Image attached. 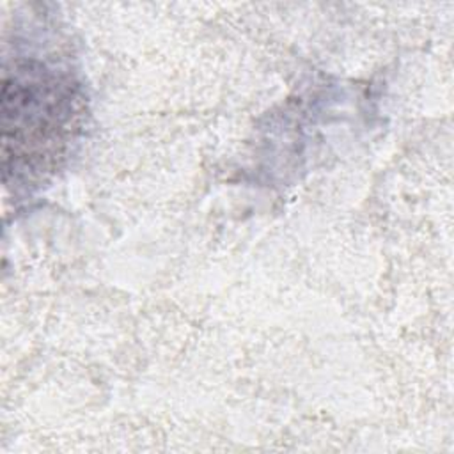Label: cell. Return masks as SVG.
Segmentation results:
<instances>
[{
    "label": "cell",
    "instance_id": "6da1fadb",
    "mask_svg": "<svg viewBox=\"0 0 454 454\" xmlns=\"http://www.w3.org/2000/svg\"><path fill=\"white\" fill-rule=\"evenodd\" d=\"M44 64H23L5 74L2 92V124L5 163L34 170V160L44 167L60 156L74 119V90L66 74Z\"/></svg>",
    "mask_w": 454,
    "mask_h": 454
}]
</instances>
